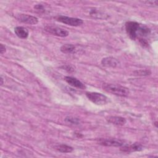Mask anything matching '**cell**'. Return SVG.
I'll list each match as a JSON object with an SVG mask.
<instances>
[{
    "mask_svg": "<svg viewBox=\"0 0 158 158\" xmlns=\"http://www.w3.org/2000/svg\"><path fill=\"white\" fill-rule=\"evenodd\" d=\"M102 88L108 93L122 97L128 96L130 93V91L128 88L117 84L104 83Z\"/></svg>",
    "mask_w": 158,
    "mask_h": 158,
    "instance_id": "cell-1",
    "label": "cell"
},
{
    "mask_svg": "<svg viewBox=\"0 0 158 158\" xmlns=\"http://www.w3.org/2000/svg\"><path fill=\"white\" fill-rule=\"evenodd\" d=\"M86 96L89 101L96 105L102 106L106 104L108 101L107 96L102 93L97 92H86Z\"/></svg>",
    "mask_w": 158,
    "mask_h": 158,
    "instance_id": "cell-2",
    "label": "cell"
},
{
    "mask_svg": "<svg viewBox=\"0 0 158 158\" xmlns=\"http://www.w3.org/2000/svg\"><path fill=\"white\" fill-rule=\"evenodd\" d=\"M55 19L58 22L73 27H78L83 23V21L81 19L70 17L65 15H57L55 17Z\"/></svg>",
    "mask_w": 158,
    "mask_h": 158,
    "instance_id": "cell-3",
    "label": "cell"
},
{
    "mask_svg": "<svg viewBox=\"0 0 158 158\" xmlns=\"http://www.w3.org/2000/svg\"><path fill=\"white\" fill-rule=\"evenodd\" d=\"M98 144L104 146L121 147L125 144L123 140L117 138H101L98 141Z\"/></svg>",
    "mask_w": 158,
    "mask_h": 158,
    "instance_id": "cell-4",
    "label": "cell"
},
{
    "mask_svg": "<svg viewBox=\"0 0 158 158\" xmlns=\"http://www.w3.org/2000/svg\"><path fill=\"white\" fill-rule=\"evenodd\" d=\"M139 25L140 23L136 22H133V21L127 22L125 23L126 31L131 39L136 40V34H137Z\"/></svg>",
    "mask_w": 158,
    "mask_h": 158,
    "instance_id": "cell-5",
    "label": "cell"
},
{
    "mask_svg": "<svg viewBox=\"0 0 158 158\" xmlns=\"http://www.w3.org/2000/svg\"><path fill=\"white\" fill-rule=\"evenodd\" d=\"M44 30L47 32L60 37H66L69 35V32L61 28L52 25H47L44 27Z\"/></svg>",
    "mask_w": 158,
    "mask_h": 158,
    "instance_id": "cell-6",
    "label": "cell"
},
{
    "mask_svg": "<svg viewBox=\"0 0 158 158\" xmlns=\"http://www.w3.org/2000/svg\"><path fill=\"white\" fill-rule=\"evenodd\" d=\"M16 18L20 22L30 25H35L38 23L37 17L28 14H19L16 16Z\"/></svg>",
    "mask_w": 158,
    "mask_h": 158,
    "instance_id": "cell-7",
    "label": "cell"
},
{
    "mask_svg": "<svg viewBox=\"0 0 158 158\" xmlns=\"http://www.w3.org/2000/svg\"><path fill=\"white\" fill-rule=\"evenodd\" d=\"M120 151L124 152H132L135 151H141L143 150V146L138 143H135L131 144H123L120 147Z\"/></svg>",
    "mask_w": 158,
    "mask_h": 158,
    "instance_id": "cell-8",
    "label": "cell"
},
{
    "mask_svg": "<svg viewBox=\"0 0 158 158\" xmlns=\"http://www.w3.org/2000/svg\"><path fill=\"white\" fill-rule=\"evenodd\" d=\"M64 80L69 85L73 87L81 89H84L86 88V86L81 81L77 79L76 78L66 76L64 77Z\"/></svg>",
    "mask_w": 158,
    "mask_h": 158,
    "instance_id": "cell-9",
    "label": "cell"
},
{
    "mask_svg": "<svg viewBox=\"0 0 158 158\" xmlns=\"http://www.w3.org/2000/svg\"><path fill=\"white\" fill-rule=\"evenodd\" d=\"M101 64L103 66L106 67L115 68L120 65V62L115 57H106L102 59Z\"/></svg>",
    "mask_w": 158,
    "mask_h": 158,
    "instance_id": "cell-10",
    "label": "cell"
},
{
    "mask_svg": "<svg viewBox=\"0 0 158 158\" xmlns=\"http://www.w3.org/2000/svg\"><path fill=\"white\" fill-rule=\"evenodd\" d=\"M106 120L109 123L117 126H123L127 122L126 119L120 116H109Z\"/></svg>",
    "mask_w": 158,
    "mask_h": 158,
    "instance_id": "cell-11",
    "label": "cell"
},
{
    "mask_svg": "<svg viewBox=\"0 0 158 158\" xmlns=\"http://www.w3.org/2000/svg\"><path fill=\"white\" fill-rule=\"evenodd\" d=\"M14 33L15 35L21 39H26L28 36V30L23 27H16L14 28Z\"/></svg>",
    "mask_w": 158,
    "mask_h": 158,
    "instance_id": "cell-12",
    "label": "cell"
},
{
    "mask_svg": "<svg viewBox=\"0 0 158 158\" xmlns=\"http://www.w3.org/2000/svg\"><path fill=\"white\" fill-rule=\"evenodd\" d=\"M54 148L56 151H57L60 152H62V153L71 152L73 150V148L72 146L65 144H58L54 145Z\"/></svg>",
    "mask_w": 158,
    "mask_h": 158,
    "instance_id": "cell-13",
    "label": "cell"
},
{
    "mask_svg": "<svg viewBox=\"0 0 158 158\" xmlns=\"http://www.w3.org/2000/svg\"><path fill=\"white\" fill-rule=\"evenodd\" d=\"M60 50L62 52L65 54H72L76 51V48L72 44H65L61 46Z\"/></svg>",
    "mask_w": 158,
    "mask_h": 158,
    "instance_id": "cell-14",
    "label": "cell"
},
{
    "mask_svg": "<svg viewBox=\"0 0 158 158\" xmlns=\"http://www.w3.org/2000/svg\"><path fill=\"white\" fill-rule=\"evenodd\" d=\"M65 122L70 125H79L81 122L80 119L78 117H73V116H67L65 118Z\"/></svg>",
    "mask_w": 158,
    "mask_h": 158,
    "instance_id": "cell-15",
    "label": "cell"
},
{
    "mask_svg": "<svg viewBox=\"0 0 158 158\" xmlns=\"http://www.w3.org/2000/svg\"><path fill=\"white\" fill-rule=\"evenodd\" d=\"M133 73L135 75H138V76H147L150 75L151 73V72L149 70L141 69V70H137L134 71Z\"/></svg>",
    "mask_w": 158,
    "mask_h": 158,
    "instance_id": "cell-16",
    "label": "cell"
},
{
    "mask_svg": "<svg viewBox=\"0 0 158 158\" xmlns=\"http://www.w3.org/2000/svg\"><path fill=\"white\" fill-rule=\"evenodd\" d=\"M34 8L39 11L40 12H44V8L42 4H36L34 6Z\"/></svg>",
    "mask_w": 158,
    "mask_h": 158,
    "instance_id": "cell-17",
    "label": "cell"
},
{
    "mask_svg": "<svg viewBox=\"0 0 158 158\" xmlns=\"http://www.w3.org/2000/svg\"><path fill=\"white\" fill-rule=\"evenodd\" d=\"M143 2L148 5H153V6L158 5V1H143Z\"/></svg>",
    "mask_w": 158,
    "mask_h": 158,
    "instance_id": "cell-18",
    "label": "cell"
},
{
    "mask_svg": "<svg viewBox=\"0 0 158 158\" xmlns=\"http://www.w3.org/2000/svg\"><path fill=\"white\" fill-rule=\"evenodd\" d=\"M6 47L4 45H3L2 44H0V52H1V54H4L5 52H6Z\"/></svg>",
    "mask_w": 158,
    "mask_h": 158,
    "instance_id": "cell-19",
    "label": "cell"
},
{
    "mask_svg": "<svg viewBox=\"0 0 158 158\" xmlns=\"http://www.w3.org/2000/svg\"><path fill=\"white\" fill-rule=\"evenodd\" d=\"M1 85H3V83H4V82H3V78H2V77H1Z\"/></svg>",
    "mask_w": 158,
    "mask_h": 158,
    "instance_id": "cell-20",
    "label": "cell"
}]
</instances>
